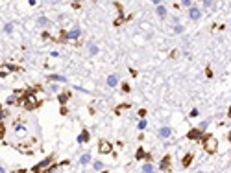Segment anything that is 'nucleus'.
Segmentation results:
<instances>
[{"label": "nucleus", "mask_w": 231, "mask_h": 173, "mask_svg": "<svg viewBox=\"0 0 231 173\" xmlns=\"http://www.w3.org/2000/svg\"><path fill=\"white\" fill-rule=\"evenodd\" d=\"M200 144L203 145V149H205L207 155H213V153H216V149H218V140L214 138L213 135H203L202 140H200Z\"/></svg>", "instance_id": "obj_1"}, {"label": "nucleus", "mask_w": 231, "mask_h": 173, "mask_svg": "<svg viewBox=\"0 0 231 173\" xmlns=\"http://www.w3.org/2000/svg\"><path fill=\"white\" fill-rule=\"evenodd\" d=\"M54 158H56V155H54V153H50L48 156H45L41 162H37V164L32 168V173H43L46 168H50V166L54 164Z\"/></svg>", "instance_id": "obj_2"}, {"label": "nucleus", "mask_w": 231, "mask_h": 173, "mask_svg": "<svg viewBox=\"0 0 231 173\" xmlns=\"http://www.w3.org/2000/svg\"><path fill=\"white\" fill-rule=\"evenodd\" d=\"M135 158L137 160H146V162H154V155L150 151H144L142 145H139V149L135 151Z\"/></svg>", "instance_id": "obj_3"}, {"label": "nucleus", "mask_w": 231, "mask_h": 173, "mask_svg": "<svg viewBox=\"0 0 231 173\" xmlns=\"http://www.w3.org/2000/svg\"><path fill=\"white\" fill-rule=\"evenodd\" d=\"M159 170H161L163 173H168L172 170V156L170 155H165L161 158V162H159Z\"/></svg>", "instance_id": "obj_4"}, {"label": "nucleus", "mask_w": 231, "mask_h": 173, "mask_svg": "<svg viewBox=\"0 0 231 173\" xmlns=\"http://www.w3.org/2000/svg\"><path fill=\"white\" fill-rule=\"evenodd\" d=\"M98 153H100V155H109V153H113V144L107 142V140H100Z\"/></svg>", "instance_id": "obj_5"}, {"label": "nucleus", "mask_w": 231, "mask_h": 173, "mask_svg": "<svg viewBox=\"0 0 231 173\" xmlns=\"http://www.w3.org/2000/svg\"><path fill=\"white\" fill-rule=\"evenodd\" d=\"M202 136H203V133L200 131L198 127H192L189 133H187V138H189V140H194V142H200V140H202Z\"/></svg>", "instance_id": "obj_6"}, {"label": "nucleus", "mask_w": 231, "mask_h": 173, "mask_svg": "<svg viewBox=\"0 0 231 173\" xmlns=\"http://www.w3.org/2000/svg\"><path fill=\"white\" fill-rule=\"evenodd\" d=\"M189 17H190V20L198 22L200 18H202V9H200L198 6H192V7L189 9Z\"/></svg>", "instance_id": "obj_7"}, {"label": "nucleus", "mask_w": 231, "mask_h": 173, "mask_svg": "<svg viewBox=\"0 0 231 173\" xmlns=\"http://www.w3.org/2000/svg\"><path fill=\"white\" fill-rule=\"evenodd\" d=\"M46 81H48V83H67V77L59 76V74H50V76L46 77Z\"/></svg>", "instance_id": "obj_8"}, {"label": "nucleus", "mask_w": 231, "mask_h": 173, "mask_svg": "<svg viewBox=\"0 0 231 173\" xmlns=\"http://www.w3.org/2000/svg\"><path fill=\"white\" fill-rule=\"evenodd\" d=\"M157 135H159V138H163V140H168L172 136V129L170 127H159V131H157Z\"/></svg>", "instance_id": "obj_9"}, {"label": "nucleus", "mask_w": 231, "mask_h": 173, "mask_svg": "<svg viewBox=\"0 0 231 173\" xmlns=\"http://www.w3.org/2000/svg\"><path fill=\"white\" fill-rule=\"evenodd\" d=\"M91 140V135H89L87 129H81V133L78 135V144H87Z\"/></svg>", "instance_id": "obj_10"}, {"label": "nucleus", "mask_w": 231, "mask_h": 173, "mask_svg": "<svg viewBox=\"0 0 231 173\" xmlns=\"http://www.w3.org/2000/svg\"><path fill=\"white\" fill-rule=\"evenodd\" d=\"M70 96H72V94H70L69 90H65V92H59V94H57V101H59L61 105H67V101L70 100Z\"/></svg>", "instance_id": "obj_11"}, {"label": "nucleus", "mask_w": 231, "mask_h": 173, "mask_svg": "<svg viewBox=\"0 0 231 173\" xmlns=\"http://www.w3.org/2000/svg\"><path fill=\"white\" fill-rule=\"evenodd\" d=\"M192 158H194V153H187L181 158V168H189L190 164H192Z\"/></svg>", "instance_id": "obj_12"}, {"label": "nucleus", "mask_w": 231, "mask_h": 173, "mask_svg": "<svg viewBox=\"0 0 231 173\" xmlns=\"http://www.w3.org/2000/svg\"><path fill=\"white\" fill-rule=\"evenodd\" d=\"M67 35H69V39H80V35H81L80 26H74L70 31H67Z\"/></svg>", "instance_id": "obj_13"}, {"label": "nucleus", "mask_w": 231, "mask_h": 173, "mask_svg": "<svg viewBox=\"0 0 231 173\" xmlns=\"http://www.w3.org/2000/svg\"><path fill=\"white\" fill-rule=\"evenodd\" d=\"M118 85V76H116V74H111V76H107V86H116Z\"/></svg>", "instance_id": "obj_14"}, {"label": "nucleus", "mask_w": 231, "mask_h": 173, "mask_svg": "<svg viewBox=\"0 0 231 173\" xmlns=\"http://www.w3.org/2000/svg\"><path fill=\"white\" fill-rule=\"evenodd\" d=\"M140 171H142V173H152V171H155L154 162H144L142 168H140Z\"/></svg>", "instance_id": "obj_15"}, {"label": "nucleus", "mask_w": 231, "mask_h": 173, "mask_svg": "<svg viewBox=\"0 0 231 173\" xmlns=\"http://www.w3.org/2000/svg\"><path fill=\"white\" fill-rule=\"evenodd\" d=\"M6 105H19L21 107V101H19V96H15V94H11L9 98L6 100Z\"/></svg>", "instance_id": "obj_16"}, {"label": "nucleus", "mask_w": 231, "mask_h": 173, "mask_svg": "<svg viewBox=\"0 0 231 173\" xmlns=\"http://www.w3.org/2000/svg\"><path fill=\"white\" fill-rule=\"evenodd\" d=\"M80 164H81V166H87V164H91V153H83V155L80 156Z\"/></svg>", "instance_id": "obj_17"}, {"label": "nucleus", "mask_w": 231, "mask_h": 173, "mask_svg": "<svg viewBox=\"0 0 231 173\" xmlns=\"http://www.w3.org/2000/svg\"><path fill=\"white\" fill-rule=\"evenodd\" d=\"M93 170H95V171H104L105 164L102 162V160H95V162H93Z\"/></svg>", "instance_id": "obj_18"}, {"label": "nucleus", "mask_w": 231, "mask_h": 173, "mask_svg": "<svg viewBox=\"0 0 231 173\" xmlns=\"http://www.w3.org/2000/svg\"><path fill=\"white\" fill-rule=\"evenodd\" d=\"M67 41H69V35H67V31H65V30H61V31H59V35H57V39H56L54 42H67Z\"/></svg>", "instance_id": "obj_19"}, {"label": "nucleus", "mask_w": 231, "mask_h": 173, "mask_svg": "<svg viewBox=\"0 0 231 173\" xmlns=\"http://www.w3.org/2000/svg\"><path fill=\"white\" fill-rule=\"evenodd\" d=\"M4 68H6V70H9V72H22V68H21V66H17V65H11V63H6V65H4Z\"/></svg>", "instance_id": "obj_20"}, {"label": "nucleus", "mask_w": 231, "mask_h": 173, "mask_svg": "<svg viewBox=\"0 0 231 173\" xmlns=\"http://www.w3.org/2000/svg\"><path fill=\"white\" fill-rule=\"evenodd\" d=\"M87 48H89V53H91V55H96V53H98V46H96V44H93L91 41L87 42Z\"/></svg>", "instance_id": "obj_21"}, {"label": "nucleus", "mask_w": 231, "mask_h": 173, "mask_svg": "<svg viewBox=\"0 0 231 173\" xmlns=\"http://www.w3.org/2000/svg\"><path fill=\"white\" fill-rule=\"evenodd\" d=\"M155 13H157L159 17H165V15H166V7L159 4V6H155Z\"/></svg>", "instance_id": "obj_22"}, {"label": "nucleus", "mask_w": 231, "mask_h": 173, "mask_svg": "<svg viewBox=\"0 0 231 173\" xmlns=\"http://www.w3.org/2000/svg\"><path fill=\"white\" fill-rule=\"evenodd\" d=\"M37 24L39 26H50L52 22H50V18H46V17H39L37 18Z\"/></svg>", "instance_id": "obj_23"}, {"label": "nucleus", "mask_w": 231, "mask_h": 173, "mask_svg": "<svg viewBox=\"0 0 231 173\" xmlns=\"http://www.w3.org/2000/svg\"><path fill=\"white\" fill-rule=\"evenodd\" d=\"M48 88L52 90V92H56V94H59V92H61V86L57 85V83H50V85H48Z\"/></svg>", "instance_id": "obj_24"}, {"label": "nucleus", "mask_w": 231, "mask_h": 173, "mask_svg": "<svg viewBox=\"0 0 231 173\" xmlns=\"http://www.w3.org/2000/svg\"><path fill=\"white\" fill-rule=\"evenodd\" d=\"M124 109H130V103H122V105H118V107L115 109V114H120Z\"/></svg>", "instance_id": "obj_25"}, {"label": "nucleus", "mask_w": 231, "mask_h": 173, "mask_svg": "<svg viewBox=\"0 0 231 173\" xmlns=\"http://www.w3.org/2000/svg\"><path fill=\"white\" fill-rule=\"evenodd\" d=\"M207 127H209V120H203V121H202V123H200V125H198V129H200V131H202V133H203V131H205V129H207Z\"/></svg>", "instance_id": "obj_26"}, {"label": "nucleus", "mask_w": 231, "mask_h": 173, "mask_svg": "<svg viewBox=\"0 0 231 173\" xmlns=\"http://www.w3.org/2000/svg\"><path fill=\"white\" fill-rule=\"evenodd\" d=\"M174 31L176 33H183V31H185V26L183 24H174Z\"/></svg>", "instance_id": "obj_27"}, {"label": "nucleus", "mask_w": 231, "mask_h": 173, "mask_svg": "<svg viewBox=\"0 0 231 173\" xmlns=\"http://www.w3.org/2000/svg\"><path fill=\"white\" fill-rule=\"evenodd\" d=\"M179 6H183V7H189V9H190V7L194 6V2H192V0H183V2L179 4Z\"/></svg>", "instance_id": "obj_28"}, {"label": "nucleus", "mask_w": 231, "mask_h": 173, "mask_svg": "<svg viewBox=\"0 0 231 173\" xmlns=\"http://www.w3.org/2000/svg\"><path fill=\"white\" fill-rule=\"evenodd\" d=\"M24 131H26L24 123H17V125H15V133H24Z\"/></svg>", "instance_id": "obj_29"}, {"label": "nucleus", "mask_w": 231, "mask_h": 173, "mask_svg": "<svg viewBox=\"0 0 231 173\" xmlns=\"http://www.w3.org/2000/svg\"><path fill=\"white\" fill-rule=\"evenodd\" d=\"M4 135H6V123H4V121H0V140L4 138Z\"/></svg>", "instance_id": "obj_30"}, {"label": "nucleus", "mask_w": 231, "mask_h": 173, "mask_svg": "<svg viewBox=\"0 0 231 173\" xmlns=\"http://www.w3.org/2000/svg\"><path fill=\"white\" fill-rule=\"evenodd\" d=\"M56 170H57V164H52V166L46 168V170L43 171V173H56Z\"/></svg>", "instance_id": "obj_31"}, {"label": "nucleus", "mask_w": 231, "mask_h": 173, "mask_svg": "<svg viewBox=\"0 0 231 173\" xmlns=\"http://www.w3.org/2000/svg\"><path fill=\"white\" fill-rule=\"evenodd\" d=\"M4 31H6V33H11V31H13V22H7V24L4 26Z\"/></svg>", "instance_id": "obj_32"}, {"label": "nucleus", "mask_w": 231, "mask_h": 173, "mask_svg": "<svg viewBox=\"0 0 231 173\" xmlns=\"http://www.w3.org/2000/svg\"><path fill=\"white\" fill-rule=\"evenodd\" d=\"M59 114H61V116H67V114H69V109H67V105H61V109H59Z\"/></svg>", "instance_id": "obj_33"}, {"label": "nucleus", "mask_w": 231, "mask_h": 173, "mask_svg": "<svg viewBox=\"0 0 231 173\" xmlns=\"http://www.w3.org/2000/svg\"><path fill=\"white\" fill-rule=\"evenodd\" d=\"M7 114H9V112H7V111H4V109H2V105H0V120L7 118Z\"/></svg>", "instance_id": "obj_34"}, {"label": "nucleus", "mask_w": 231, "mask_h": 173, "mask_svg": "<svg viewBox=\"0 0 231 173\" xmlns=\"http://www.w3.org/2000/svg\"><path fill=\"white\" fill-rule=\"evenodd\" d=\"M146 125H148L146 120H140V121H139V129H140V131H142V129H146Z\"/></svg>", "instance_id": "obj_35"}, {"label": "nucleus", "mask_w": 231, "mask_h": 173, "mask_svg": "<svg viewBox=\"0 0 231 173\" xmlns=\"http://www.w3.org/2000/svg\"><path fill=\"white\" fill-rule=\"evenodd\" d=\"M130 90H131V86H130V85H128V83H122V92H126V94H128Z\"/></svg>", "instance_id": "obj_36"}, {"label": "nucleus", "mask_w": 231, "mask_h": 173, "mask_svg": "<svg viewBox=\"0 0 231 173\" xmlns=\"http://www.w3.org/2000/svg\"><path fill=\"white\" fill-rule=\"evenodd\" d=\"M205 76L207 77H213V70H211V66H207V68H205Z\"/></svg>", "instance_id": "obj_37"}, {"label": "nucleus", "mask_w": 231, "mask_h": 173, "mask_svg": "<svg viewBox=\"0 0 231 173\" xmlns=\"http://www.w3.org/2000/svg\"><path fill=\"white\" fill-rule=\"evenodd\" d=\"M146 114H148L146 109H140V111H139V118H146Z\"/></svg>", "instance_id": "obj_38"}, {"label": "nucleus", "mask_w": 231, "mask_h": 173, "mask_svg": "<svg viewBox=\"0 0 231 173\" xmlns=\"http://www.w3.org/2000/svg\"><path fill=\"white\" fill-rule=\"evenodd\" d=\"M198 114H200V112H198V109H192V111H190V114H189V116H190V118H196Z\"/></svg>", "instance_id": "obj_39"}, {"label": "nucleus", "mask_w": 231, "mask_h": 173, "mask_svg": "<svg viewBox=\"0 0 231 173\" xmlns=\"http://www.w3.org/2000/svg\"><path fill=\"white\" fill-rule=\"evenodd\" d=\"M202 6H203V7H205V9H207V7H211V6H213V2H211V0H205V2H203Z\"/></svg>", "instance_id": "obj_40"}, {"label": "nucleus", "mask_w": 231, "mask_h": 173, "mask_svg": "<svg viewBox=\"0 0 231 173\" xmlns=\"http://www.w3.org/2000/svg\"><path fill=\"white\" fill-rule=\"evenodd\" d=\"M13 173H28V170H24V168H21V170H15Z\"/></svg>", "instance_id": "obj_41"}, {"label": "nucleus", "mask_w": 231, "mask_h": 173, "mask_svg": "<svg viewBox=\"0 0 231 173\" xmlns=\"http://www.w3.org/2000/svg\"><path fill=\"white\" fill-rule=\"evenodd\" d=\"M0 173H6V170H4V168H2V166H0Z\"/></svg>", "instance_id": "obj_42"}, {"label": "nucleus", "mask_w": 231, "mask_h": 173, "mask_svg": "<svg viewBox=\"0 0 231 173\" xmlns=\"http://www.w3.org/2000/svg\"><path fill=\"white\" fill-rule=\"evenodd\" d=\"M198 173H203V171H198Z\"/></svg>", "instance_id": "obj_43"}, {"label": "nucleus", "mask_w": 231, "mask_h": 173, "mask_svg": "<svg viewBox=\"0 0 231 173\" xmlns=\"http://www.w3.org/2000/svg\"><path fill=\"white\" fill-rule=\"evenodd\" d=\"M152 173H155V171H152Z\"/></svg>", "instance_id": "obj_44"}]
</instances>
